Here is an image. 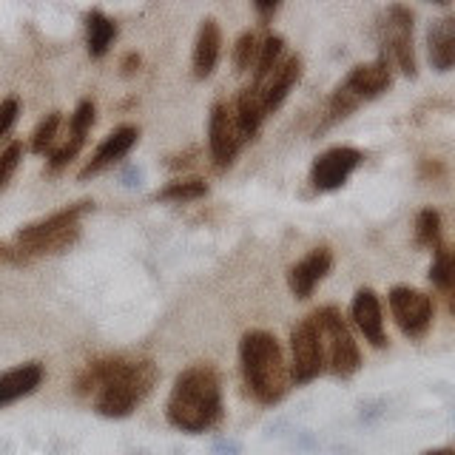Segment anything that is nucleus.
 Listing matches in <instances>:
<instances>
[{
    "mask_svg": "<svg viewBox=\"0 0 455 455\" xmlns=\"http://www.w3.org/2000/svg\"><path fill=\"white\" fill-rule=\"evenodd\" d=\"M57 128H60V111H52L46 114V120H40V125L35 128V134H32V142H28V148H32L35 154H43L46 151L54 137H57Z\"/></svg>",
    "mask_w": 455,
    "mask_h": 455,
    "instance_id": "a878e982",
    "label": "nucleus"
},
{
    "mask_svg": "<svg viewBox=\"0 0 455 455\" xmlns=\"http://www.w3.org/2000/svg\"><path fill=\"white\" fill-rule=\"evenodd\" d=\"M430 282L438 291H450L455 284V245H438L433 265H430Z\"/></svg>",
    "mask_w": 455,
    "mask_h": 455,
    "instance_id": "4be33fe9",
    "label": "nucleus"
},
{
    "mask_svg": "<svg viewBox=\"0 0 455 455\" xmlns=\"http://www.w3.org/2000/svg\"><path fill=\"white\" fill-rule=\"evenodd\" d=\"M156 379H160V370L154 362H125L120 373L97 393V412L106 419L132 416L142 398L154 390Z\"/></svg>",
    "mask_w": 455,
    "mask_h": 455,
    "instance_id": "7ed1b4c3",
    "label": "nucleus"
},
{
    "mask_svg": "<svg viewBox=\"0 0 455 455\" xmlns=\"http://www.w3.org/2000/svg\"><path fill=\"white\" fill-rule=\"evenodd\" d=\"M259 49H262V43H259V35L256 32H245L239 40H236V46H234V66L236 71H248L256 66V57H259Z\"/></svg>",
    "mask_w": 455,
    "mask_h": 455,
    "instance_id": "393cba45",
    "label": "nucleus"
},
{
    "mask_svg": "<svg viewBox=\"0 0 455 455\" xmlns=\"http://www.w3.org/2000/svg\"><path fill=\"white\" fill-rule=\"evenodd\" d=\"M85 211H89V203H75L68 208L49 213L46 220L20 228L18 231V253L26 259V256H46V253L66 251L80 234L77 222Z\"/></svg>",
    "mask_w": 455,
    "mask_h": 455,
    "instance_id": "20e7f679",
    "label": "nucleus"
},
{
    "mask_svg": "<svg viewBox=\"0 0 455 455\" xmlns=\"http://www.w3.org/2000/svg\"><path fill=\"white\" fill-rule=\"evenodd\" d=\"M265 100H262V92L256 89V85H248V89H242V94L236 97V128H239V137L242 142L245 140H253L259 134V125L265 120Z\"/></svg>",
    "mask_w": 455,
    "mask_h": 455,
    "instance_id": "6ab92c4d",
    "label": "nucleus"
},
{
    "mask_svg": "<svg viewBox=\"0 0 455 455\" xmlns=\"http://www.w3.org/2000/svg\"><path fill=\"white\" fill-rule=\"evenodd\" d=\"M222 419V387L217 370L194 364L182 370L168 395V421L182 433H205Z\"/></svg>",
    "mask_w": 455,
    "mask_h": 455,
    "instance_id": "f257e3e1",
    "label": "nucleus"
},
{
    "mask_svg": "<svg viewBox=\"0 0 455 455\" xmlns=\"http://www.w3.org/2000/svg\"><path fill=\"white\" fill-rule=\"evenodd\" d=\"M9 256H12V251H9L6 245H0V262H4V259H9Z\"/></svg>",
    "mask_w": 455,
    "mask_h": 455,
    "instance_id": "f704fd0d",
    "label": "nucleus"
},
{
    "mask_svg": "<svg viewBox=\"0 0 455 455\" xmlns=\"http://www.w3.org/2000/svg\"><path fill=\"white\" fill-rule=\"evenodd\" d=\"M424 455H455V447H441V450H430Z\"/></svg>",
    "mask_w": 455,
    "mask_h": 455,
    "instance_id": "473e14b6",
    "label": "nucleus"
},
{
    "mask_svg": "<svg viewBox=\"0 0 455 455\" xmlns=\"http://www.w3.org/2000/svg\"><path fill=\"white\" fill-rule=\"evenodd\" d=\"M94 117H97V108H94L92 100H80L77 108H75V114H71V134L85 140V134H89V128L94 125Z\"/></svg>",
    "mask_w": 455,
    "mask_h": 455,
    "instance_id": "bb28decb",
    "label": "nucleus"
},
{
    "mask_svg": "<svg viewBox=\"0 0 455 455\" xmlns=\"http://www.w3.org/2000/svg\"><path fill=\"white\" fill-rule=\"evenodd\" d=\"M447 302H450V310L455 313V284H452V288L447 291Z\"/></svg>",
    "mask_w": 455,
    "mask_h": 455,
    "instance_id": "72a5a7b5",
    "label": "nucleus"
},
{
    "mask_svg": "<svg viewBox=\"0 0 455 455\" xmlns=\"http://www.w3.org/2000/svg\"><path fill=\"white\" fill-rule=\"evenodd\" d=\"M208 146H211L213 163H217L220 168L231 165L236 160L239 148H242L236 117H234V111L228 108L225 103H213V108H211V117H208Z\"/></svg>",
    "mask_w": 455,
    "mask_h": 455,
    "instance_id": "9d476101",
    "label": "nucleus"
},
{
    "mask_svg": "<svg viewBox=\"0 0 455 455\" xmlns=\"http://www.w3.org/2000/svg\"><path fill=\"white\" fill-rule=\"evenodd\" d=\"M282 52H284V40L279 35H270L262 40L259 57H256V66H253V83L251 85H262L270 77V71L282 63Z\"/></svg>",
    "mask_w": 455,
    "mask_h": 455,
    "instance_id": "412c9836",
    "label": "nucleus"
},
{
    "mask_svg": "<svg viewBox=\"0 0 455 455\" xmlns=\"http://www.w3.org/2000/svg\"><path fill=\"white\" fill-rule=\"evenodd\" d=\"M279 6L276 4H256V12H262V14H270V12H276Z\"/></svg>",
    "mask_w": 455,
    "mask_h": 455,
    "instance_id": "2f4dec72",
    "label": "nucleus"
},
{
    "mask_svg": "<svg viewBox=\"0 0 455 455\" xmlns=\"http://www.w3.org/2000/svg\"><path fill=\"white\" fill-rule=\"evenodd\" d=\"M239 362L242 376H245L248 390L256 402L276 404L288 393L291 370L284 364L282 347L274 333L267 331H248L239 341Z\"/></svg>",
    "mask_w": 455,
    "mask_h": 455,
    "instance_id": "f03ea898",
    "label": "nucleus"
},
{
    "mask_svg": "<svg viewBox=\"0 0 455 455\" xmlns=\"http://www.w3.org/2000/svg\"><path fill=\"white\" fill-rule=\"evenodd\" d=\"M208 194V185L203 180H174L156 194V199H171V203H188Z\"/></svg>",
    "mask_w": 455,
    "mask_h": 455,
    "instance_id": "b1692460",
    "label": "nucleus"
},
{
    "mask_svg": "<svg viewBox=\"0 0 455 455\" xmlns=\"http://www.w3.org/2000/svg\"><path fill=\"white\" fill-rule=\"evenodd\" d=\"M299 77H302V57H288V60H282L274 71H270V77L262 85H256V89L262 92L267 114L284 103V97L291 94Z\"/></svg>",
    "mask_w": 455,
    "mask_h": 455,
    "instance_id": "2eb2a0df",
    "label": "nucleus"
},
{
    "mask_svg": "<svg viewBox=\"0 0 455 455\" xmlns=\"http://www.w3.org/2000/svg\"><path fill=\"white\" fill-rule=\"evenodd\" d=\"M85 37H89V54L103 57L111 46V40L117 37V23H114L106 12L92 9L85 14Z\"/></svg>",
    "mask_w": 455,
    "mask_h": 455,
    "instance_id": "aec40b11",
    "label": "nucleus"
},
{
    "mask_svg": "<svg viewBox=\"0 0 455 455\" xmlns=\"http://www.w3.org/2000/svg\"><path fill=\"white\" fill-rule=\"evenodd\" d=\"M416 242L419 248H438L441 245V213L433 208H424L416 220Z\"/></svg>",
    "mask_w": 455,
    "mask_h": 455,
    "instance_id": "5701e85b",
    "label": "nucleus"
},
{
    "mask_svg": "<svg viewBox=\"0 0 455 455\" xmlns=\"http://www.w3.org/2000/svg\"><path fill=\"white\" fill-rule=\"evenodd\" d=\"M384 54L390 66H398L407 77H416V54H412V12L404 6H390L381 26Z\"/></svg>",
    "mask_w": 455,
    "mask_h": 455,
    "instance_id": "0eeeda50",
    "label": "nucleus"
},
{
    "mask_svg": "<svg viewBox=\"0 0 455 455\" xmlns=\"http://www.w3.org/2000/svg\"><path fill=\"white\" fill-rule=\"evenodd\" d=\"M20 156H23L20 142H9V146L0 151V188H6V182L12 180L14 168H18V163H20Z\"/></svg>",
    "mask_w": 455,
    "mask_h": 455,
    "instance_id": "c85d7f7f",
    "label": "nucleus"
},
{
    "mask_svg": "<svg viewBox=\"0 0 455 455\" xmlns=\"http://www.w3.org/2000/svg\"><path fill=\"white\" fill-rule=\"evenodd\" d=\"M313 322L319 324L322 331V341L327 345V362H331V370L336 376L347 379L355 370L362 367V353L359 345L353 341V333L347 331L345 319L336 307H319L313 313Z\"/></svg>",
    "mask_w": 455,
    "mask_h": 455,
    "instance_id": "39448f33",
    "label": "nucleus"
},
{
    "mask_svg": "<svg viewBox=\"0 0 455 455\" xmlns=\"http://www.w3.org/2000/svg\"><path fill=\"white\" fill-rule=\"evenodd\" d=\"M324 370V341L313 316L302 319L291 331V379L310 384Z\"/></svg>",
    "mask_w": 455,
    "mask_h": 455,
    "instance_id": "423d86ee",
    "label": "nucleus"
},
{
    "mask_svg": "<svg viewBox=\"0 0 455 455\" xmlns=\"http://www.w3.org/2000/svg\"><path fill=\"white\" fill-rule=\"evenodd\" d=\"M137 140H140V128L137 125H120V128H114V132L97 146V151L92 154V160L83 165L80 180L97 177V174H103L106 168H111L114 163H120L123 156L137 146Z\"/></svg>",
    "mask_w": 455,
    "mask_h": 455,
    "instance_id": "f8f14e48",
    "label": "nucleus"
},
{
    "mask_svg": "<svg viewBox=\"0 0 455 455\" xmlns=\"http://www.w3.org/2000/svg\"><path fill=\"white\" fill-rule=\"evenodd\" d=\"M362 151L350 148V146H336L331 151H324L322 156H316V163L310 168V182L316 191H336L341 188L355 168L362 165Z\"/></svg>",
    "mask_w": 455,
    "mask_h": 455,
    "instance_id": "1a4fd4ad",
    "label": "nucleus"
},
{
    "mask_svg": "<svg viewBox=\"0 0 455 455\" xmlns=\"http://www.w3.org/2000/svg\"><path fill=\"white\" fill-rule=\"evenodd\" d=\"M220 52H222V32L220 23L213 18H205L199 26V35L194 43V77L205 80L213 75V68L220 63Z\"/></svg>",
    "mask_w": 455,
    "mask_h": 455,
    "instance_id": "dca6fc26",
    "label": "nucleus"
},
{
    "mask_svg": "<svg viewBox=\"0 0 455 455\" xmlns=\"http://www.w3.org/2000/svg\"><path fill=\"white\" fill-rule=\"evenodd\" d=\"M18 114H20V100L18 97H6L4 103H0V137H4L14 125Z\"/></svg>",
    "mask_w": 455,
    "mask_h": 455,
    "instance_id": "c756f323",
    "label": "nucleus"
},
{
    "mask_svg": "<svg viewBox=\"0 0 455 455\" xmlns=\"http://www.w3.org/2000/svg\"><path fill=\"white\" fill-rule=\"evenodd\" d=\"M120 66H123V75H132V71L140 66V54H134V52H132V54H125Z\"/></svg>",
    "mask_w": 455,
    "mask_h": 455,
    "instance_id": "7c9ffc66",
    "label": "nucleus"
},
{
    "mask_svg": "<svg viewBox=\"0 0 455 455\" xmlns=\"http://www.w3.org/2000/svg\"><path fill=\"white\" fill-rule=\"evenodd\" d=\"M390 302V313L395 324L402 327V333L410 339H421L433 324V299L416 291L407 288V284H398V288L390 291L387 296Z\"/></svg>",
    "mask_w": 455,
    "mask_h": 455,
    "instance_id": "6e6552de",
    "label": "nucleus"
},
{
    "mask_svg": "<svg viewBox=\"0 0 455 455\" xmlns=\"http://www.w3.org/2000/svg\"><path fill=\"white\" fill-rule=\"evenodd\" d=\"M331 267H333V253L327 248H313L305 259H299L291 267V274H288V284H291L293 296L307 299L313 293V288L331 274Z\"/></svg>",
    "mask_w": 455,
    "mask_h": 455,
    "instance_id": "ddd939ff",
    "label": "nucleus"
},
{
    "mask_svg": "<svg viewBox=\"0 0 455 455\" xmlns=\"http://www.w3.org/2000/svg\"><path fill=\"white\" fill-rule=\"evenodd\" d=\"M350 316L355 322V327L364 333V339L370 341L373 347H384L387 345V333H384V316H381V302L379 296L364 288L355 293L353 305H350Z\"/></svg>",
    "mask_w": 455,
    "mask_h": 455,
    "instance_id": "4468645a",
    "label": "nucleus"
},
{
    "mask_svg": "<svg viewBox=\"0 0 455 455\" xmlns=\"http://www.w3.org/2000/svg\"><path fill=\"white\" fill-rule=\"evenodd\" d=\"M427 52L435 71L455 68V14L438 18L427 32Z\"/></svg>",
    "mask_w": 455,
    "mask_h": 455,
    "instance_id": "f3484780",
    "label": "nucleus"
},
{
    "mask_svg": "<svg viewBox=\"0 0 455 455\" xmlns=\"http://www.w3.org/2000/svg\"><path fill=\"white\" fill-rule=\"evenodd\" d=\"M390 85H393V66L387 63V57H379L373 63H362L350 68V75L341 83V89L353 94L359 103H364V100L384 94Z\"/></svg>",
    "mask_w": 455,
    "mask_h": 455,
    "instance_id": "9b49d317",
    "label": "nucleus"
},
{
    "mask_svg": "<svg viewBox=\"0 0 455 455\" xmlns=\"http://www.w3.org/2000/svg\"><path fill=\"white\" fill-rule=\"evenodd\" d=\"M43 381V367L37 362H28V364H20L9 370V373L0 376V407H6L12 402H18V398L35 393Z\"/></svg>",
    "mask_w": 455,
    "mask_h": 455,
    "instance_id": "a211bd4d",
    "label": "nucleus"
},
{
    "mask_svg": "<svg viewBox=\"0 0 455 455\" xmlns=\"http://www.w3.org/2000/svg\"><path fill=\"white\" fill-rule=\"evenodd\" d=\"M83 142H85L83 137L68 134V140L63 142V146L52 154V160H49V171H60V168H66V165H68V163L77 156V151L83 148Z\"/></svg>",
    "mask_w": 455,
    "mask_h": 455,
    "instance_id": "cd10ccee",
    "label": "nucleus"
}]
</instances>
